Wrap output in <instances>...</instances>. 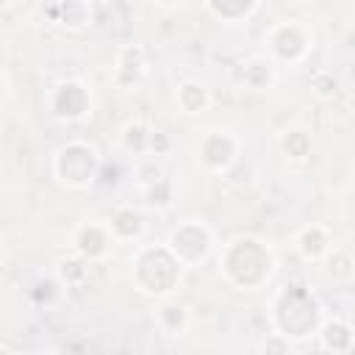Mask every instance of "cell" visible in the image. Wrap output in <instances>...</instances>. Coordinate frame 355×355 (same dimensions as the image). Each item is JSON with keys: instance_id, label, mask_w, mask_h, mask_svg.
Returning a JSON list of instances; mask_svg holds the SVG:
<instances>
[{"instance_id": "16", "label": "cell", "mask_w": 355, "mask_h": 355, "mask_svg": "<svg viewBox=\"0 0 355 355\" xmlns=\"http://www.w3.org/2000/svg\"><path fill=\"white\" fill-rule=\"evenodd\" d=\"M258 0H208V8L219 17V19H227V22H236V19H244L252 8H255Z\"/></svg>"}, {"instance_id": "14", "label": "cell", "mask_w": 355, "mask_h": 355, "mask_svg": "<svg viewBox=\"0 0 355 355\" xmlns=\"http://www.w3.org/2000/svg\"><path fill=\"white\" fill-rule=\"evenodd\" d=\"M241 80L250 86V89H269L272 83H275V67H272V61H266V58H250L247 64H244V69H241Z\"/></svg>"}, {"instance_id": "26", "label": "cell", "mask_w": 355, "mask_h": 355, "mask_svg": "<svg viewBox=\"0 0 355 355\" xmlns=\"http://www.w3.org/2000/svg\"><path fill=\"white\" fill-rule=\"evenodd\" d=\"M166 150H169V139H166L164 133H153V136H150V153L161 155V153H166Z\"/></svg>"}, {"instance_id": "8", "label": "cell", "mask_w": 355, "mask_h": 355, "mask_svg": "<svg viewBox=\"0 0 355 355\" xmlns=\"http://www.w3.org/2000/svg\"><path fill=\"white\" fill-rule=\"evenodd\" d=\"M200 158L211 169H227L236 161V139L230 133L214 130L200 141Z\"/></svg>"}, {"instance_id": "24", "label": "cell", "mask_w": 355, "mask_h": 355, "mask_svg": "<svg viewBox=\"0 0 355 355\" xmlns=\"http://www.w3.org/2000/svg\"><path fill=\"white\" fill-rule=\"evenodd\" d=\"M261 349H263V352H291V341H288L283 333H272V336L263 341Z\"/></svg>"}, {"instance_id": "1", "label": "cell", "mask_w": 355, "mask_h": 355, "mask_svg": "<svg viewBox=\"0 0 355 355\" xmlns=\"http://www.w3.org/2000/svg\"><path fill=\"white\" fill-rule=\"evenodd\" d=\"M275 269L272 250L258 239H236L222 255V272L239 288H258Z\"/></svg>"}, {"instance_id": "7", "label": "cell", "mask_w": 355, "mask_h": 355, "mask_svg": "<svg viewBox=\"0 0 355 355\" xmlns=\"http://www.w3.org/2000/svg\"><path fill=\"white\" fill-rule=\"evenodd\" d=\"M269 47L277 58L288 61V64H297L305 58L308 53V36L297 28V25H277L272 33H269Z\"/></svg>"}, {"instance_id": "9", "label": "cell", "mask_w": 355, "mask_h": 355, "mask_svg": "<svg viewBox=\"0 0 355 355\" xmlns=\"http://www.w3.org/2000/svg\"><path fill=\"white\" fill-rule=\"evenodd\" d=\"M111 239H114L111 227H103V225L89 222V225H83V227L78 230V236H75V250H78L83 258L94 261V258H103V255H105Z\"/></svg>"}, {"instance_id": "23", "label": "cell", "mask_w": 355, "mask_h": 355, "mask_svg": "<svg viewBox=\"0 0 355 355\" xmlns=\"http://www.w3.org/2000/svg\"><path fill=\"white\" fill-rule=\"evenodd\" d=\"M55 294H58V283H55V280H39V283L33 286V291H31V297H33L36 302H53Z\"/></svg>"}, {"instance_id": "6", "label": "cell", "mask_w": 355, "mask_h": 355, "mask_svg": "<svg viewBox=\"0 0 355 355\" xmlns=\"http://www.w3.org/2000/svg\"><path fill=\"white\" fill-rule=\"evenodd\" d=\"M92 105V97H89V89L78 80H64L55 86L53 92V114L58 119H67V122H75L80 116H86Z\"/></svg>"}, {"instance_id": "15", "label": "cell", "mask_w": 355, "mask_h": 355, "mask_svg": "<svg viewBox=\"0 0 355 355\" xmlns=\"http://www.w3.org/2000/svg\"><path fill=\"white\" fill-rule=\"evenodd\" d=\"M178 105L186 114H200L208 108V89L197 80H183L178 86Z\"/></svg>"}, {"instance_id": "22", "label": "cell", "mask_w": 355, "mask_h": 355, "mask_svg": "<svg viewBox=\"0 0 355 355\" xmlns=\"http://www.w3.org/2000/svg\"><path fill=\"white\" fill-rule=\"evenodd\" d=\"M83 277H86L83 261H78V258H64V261H58V280H61V283L72 286V283H80Z\"/></svg>"}, {"instance_id": "12", "label": "cell", "mask_w": 355, "mask_h": 355, "mask_svg": "<svg viewBox=\"0 0 355 355\" xmlns=\"http://www.w3.org/2000/svg\"><path fill=\"white\" fill-rule=\"evenodd\" d=\"M300 252L308 258V261H319V258H327L330 252V236L322 225H308L302 227L300 233Z\"/></svg>"}, {"instance_id": "21", "label": "cell", "mask_w": 355, "mask_h": 355, "mask_svg": "<svg viewBox=\"0 0 355 355\" xmlns=\"http://www.w3.org/2000/svg\"><path fill=\"white\" fill-rule=\"evenodd\" d=\"M144 197H147V205H153V208H166L169 200H172V186H169V180H164V178L153 180V183L144 189Z\"/></svg>"}, {"instance_id": "28", "label": "cell", "mask_w": 355, "mask_h": 355, "mask_svg": "<svg viewBox=\"0 0 355 355\" xmlns=\"http://www.w3.org/2000/svg\"><path fill=\"white\" fill-rule=\"evenodd\" d=\"M0 3H3V6H11V3H14V0H0Z\"/></svg>"}, {"instance_id": "5", "label": "cell", "mask_w": 355, "mask_h": 355, "mask_svg": "<svg viewBox=\"0 0 355 355\" xmlns=\"http://www.w3.org/2000/svg\"><path fill=\"white\" fill-rule=\"evenodd\" d=\"M166 247L183 266H194L211 252V230L202 222H183L169 233Z\"/></svg>"}, {"instance_id": "25", "label": "cell", "mask_w": 355, "mask_h": 355, "mask_svg": "<svg viewBox=\"0 0 355 355\" xmlns=\"http://www.w3.org/2000/svg\"><path fill=\"white\" fill-rule=\"evenodd\" d=\"M313 86H316V92H319L322 97H330V94H336V89H338V83H336L330 75H316V78H313Z\"/></svg>"}, {"instance_id": "4", "label": "cell", "mask_w": 355, "mask_h": 355, "mask_svg": "<svg viewBox=\"0 0 355 355\" xmlns=\"http://www.w3.org/2000/svg\"><path fill=\"white\" fill-rule=\"evenodd\" d=\"M53 172L69 189H83V186L94 183L97 180V172H100V161H97L94 147L86 144V141H69V144H64L55 153V158H53Z\"/></svg>"}, {"instance_id": "13", "label": "cell", "mask_w": 355, "mask_h": 355, "mask_svg": "<svg viewBox=\"0 0 355 355\" xmlns=\"http://www.w3.org/2000/svg\"><path fill=\"white\" fill-rule=\"evenodd\" d=\"M111 233H114V239H139L141 233H144V219H141V214L136 211V208H130V205H125V208H119L114 216H111Z\"/></svg>"}, {"instance_id": "20", "label": "cell", "mask_w": 355, "mask_h": 355, "mask_svg": "<svg viewBox=\"0 0 355 355\" xmlns=\"http://www.w3.org/2000/svg\"><path fill=\"white\" fill-rule=\"evenodd\" d=\"M61 22L69 28H80L89 22V6L83 0H67L61 3Z\"/></svg>"}, {"instance_id": "27", "label": "cell", "mask_w": 355, "mask_h": 355, "mask_svg": "<svg viewBox=\"0 0 355 355\" xmlns=\"http://www.w3.org/2000/svg\"><path fill=\"white\" fill-rule=\"evenodd\" d=\"M158 3H161V6H178L180 0H158Z\"/></svg>"}, {"instance_id": "10", "label": "cell", "mask_w": 355, "mask_h": 355, "mask_svg": "<svg viewBox=\"0 0 355 355\" xmlns=\"http://www.w3.org/2000/svg\"><path fill=\"white\" fill-rule=\"evenodd\" d=\"M319 338H322V349H330V352H347L355 341L352 336V327L341 319H327L319 324Z\"/></svg>"}, {"instance_id": "18", "label": "cell", "mask_w": 355, "mask_h": 355, "mask_svg": "<svg viewBox=\"0 0 355 355\" xmlns=\"http://www.w3.org/2000/svg\"><path fill=\"white\" fill-rule=\"evenodd\" d=\"M150 136L153 130H147L141 122H130L122 130V147L128 153H150Z\"/></svg>"}, {"instance_id": "19", "label": "cell", "mask_w": 355, "mask_h": 355, "mask_svg": "<svg viewBox=\"0 0 355 355\" xmlns=\"http://www.w3.org/2000/svg\"><path fill=\"white\" fill-rule=\"evenodd\" d=\"M280 147H283V153H286V155H291V158H305V155L311 153V139H308V133H305V130L291 128V130H286V133H283Z\"/></svg>"}, {"instance_id": "3", "label": "cell", "mask_w": 355, "mask_h": 355, "mask_svg": "<svg viewBox=\"0 0 355 355\" xmlns=\"http://www.w3.org/2000/svg\"><path fill=\"white\" fill-rule=\"evenodd\" d=\"M180 269H183V263L164 244V247H147V250H141L139 258H136L133 275H136V286L144 294L164 297V294H169V291L178 288Z\"/></svg>"}, {"instance_id": "2", "label": "cell", "mask_w": 355, "mask_h": 355, "mask_svg": "<svg viewBox=\"0 0 355 355\" xmlns=\"http://www.w3.org/2000/svg\"><path fill=\"white\" fill-rule=\"evenodd\" d=\"M319 302L302 286H288L275 302V327L286 338H305L319 330Z\"/></svg>"}, {"instance_id": "11", "label": "cell", "mask_w": 355, "mask_h": 355, "mask_svg": "<svg viewBox=\"0 0 355 355\" xmlns=\"http://www.w3.org/2000/svg\"><path fill=\"white\" fill-rule=\"evenodd\" d=\"M141 72H144V50L136 44L122 47L116 55V80L122 86H130L141 78Z\"/></svg>"}, {"instance_id": "17", "label": "cell", "mask_w": 355, "mask_h": 355, "mask_svg": "<svg viewBox=\"0 0 355 355\" xmlns=\"http://www.w3.org/2000/svg\"><path fill=\"white\" fill-rule=\"evenodd\" d=\"M158 327L169 336H178L186 327V308L180 302H164L158 308Z\"/></svg>"}]
</instances>
